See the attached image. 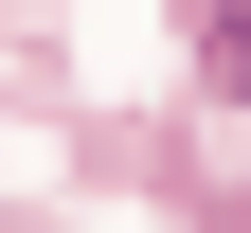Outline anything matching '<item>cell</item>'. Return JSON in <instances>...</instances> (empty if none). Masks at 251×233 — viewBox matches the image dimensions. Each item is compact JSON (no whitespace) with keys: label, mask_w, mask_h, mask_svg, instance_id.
<instances>
[{"label":"cell","mask_w":251,"mask_h":233,"mask_svg":"<svg viewBox=\"0 0 251 233\" xmlns=\"http://www.w3.org/2000/svg\"><path fill=\"white\" fill-rule=\"evenodd\" d=\"M179 18H198V72H215V90H251V0H179Z\"/></svg>","instance_id":"cell-1"}]
</instances>
